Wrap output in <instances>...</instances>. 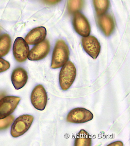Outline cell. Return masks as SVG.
<instances>
[{
	"label": "cell",
	"instance_id": "obj_14",
	"mask_svg": "<svg viewBox=\"0 0 130 146\" xmlns=\"http://www.w3.org/2000/svg\"><path fill=\"white\" fill-rule=\"evenodd\" d=\"M91 143L92 140L89 134L85 130H81L75 137L74 146H91Z\"/></svg>",
	"mask_w": 130,
	"mask_h": 146
},
{
	"label": "cell",
	"instance_id": "obj_2",
	"mask_svg": "<svg viewBox=\"0 0 130 146\" xmlns=\"http://www.w3.org/2000/svg\"><path fill=\"white\" fill-rule=\"evenodd\" d=\"M76 68L74 64L69 61L63 66L59 73V85L62 90H68L74 82L76 76Z\"/></svg>",
	"mask_w": 130,
	"mask_h": 146
},
{
	"label": "cell",
	"instance_id": "obj_15",
	"mask_svg": "<svg viewBox=\"0 0 130 146\" xmlns=\"http://www.w3.org/2000/svg\"><path fill=\"white\" fill-rule=\"evenodd\" d=\"M11 44V39L8 34H5L0 36V58L9 53Z\"/></svg>",
	"mask_w": 130,
	"mask_h": 146
},
{
	"label": "cell",
	"instance_id": "obj_9",
	"mask_svg": "<svg viewBox=\"0 0 130 146\" xmlns=\"http://www.w3.org/2000/svg\"><path fill=\"white\" fill-rule=\"evenodd\" d=\"M82 42L85 52L93 59H96L100 54L101 48L98 39L94 36H89L82 38Z\"/></svg>",
	"mask_w": 130,
	"mask_h": 146
},
{
	"label": "cell",
	"instance_id": "obj_12",
	"mask_svg": "<svg viewBox=\"0 0 130 146\" xmlns=\"http://www.w3.org/2000/svg\"><path fill=\"white\" fill-rule=\"evenodd\" d=\"M47 31L43 27H39L31 30L25 36V40L30 45L40 43L45 39Z\"/></svg>",
	"mask_w": 130,
	"mask_h": 146
},
{
	"label": "cell",
	"instance_id": "obj_8",
	"mask_svg": "<svg viewBox=\"0 0 130 146\" xmlns=\"http://www.w3.org/2000/svg\"><path fill=\"white\" fill-rule=\"evenodd\" d=\"M13 51L16 60L19 62H23L28 57L29 47L25 39L18 37L15 40Z\"/></svg>",
	"mask_w": 130,
	"mask_h": 146
},
{
	"label": "cell",
	"instance_id": "obj_23",
	"mask_svg": "<svg viewBox=\"0 0 130 146\" xmlns=\"http://www.w3.org/2000/svg\"><path fill=\"white\" fill-rule=\"evenodd\" d=\"M0 34H1V31H0Z\"/></svg>",
	"mask_w": 130,
	"mask_h": 146
},
{
	"label": "cell",
	"instance_id": "obj_1",
	"mask_svg": "<svg viewBox=\"0 0 130 146\" xmlns=\"http://www.w3.org/2000/svg\"><path fill=\"white\" fill-rule=\"evenodd\" d=\"M69 54L65 42L62 40H57L53 51L51 68L56 69L63 67L68 61Z\"/></svg>",
	"mask_w": 130,
	"mask_h": 146
},
{
	"label": "cell",
	"instance_id": "obj_16",
	"mask_svg": "<svg viewBox=\"0 0 130 146\" xmlns=\"http://www.w3.org/2000/svg\"><path fill=\"white\" fill-rule=\"evenodd\" d=\"M94 6L98 16L105 13L109 6V0H93Z\"/></svg>",
	"mask_w": 130,
	"mask_h": 146
},
{
	"label": "cell",
	"instance_id": "obj_21",
	"mask_svg": "<svg viewBox=\"0 0 130 146\" xmlns=\"http://www.w3.org/2000/svg\"><path fill=\"white\" fill-rule=\"evenodd\" d=\"M123 142L121 141H117L114 142L112 143H111L110 144L108 145V146H123Z\"/></svg>",
	"mask_w": 130,
	"mask_h": 146
},
{
	"label": "cell",
	"instance_id": "obj_10",
	"mask_svg": "<svg viewBox=\"0 0 130 146\" xmlns=\"http://www.w3.org/2000/svg\"><path fill=\"white\" fill-rule=\"evenodd\" d=\"M50 50L49 42L45 39L33 47L30 51L27 58L32 61L41 60L45 58Z\"/></svg>",
	"mask_w": 130,
	"mask_h": 146
},
{
	"label": "cell",
	"instance_id": "obj_22",
	"mask_svg": "<svg viewBox=\"0 0 130 146\" xmlns=\"http://www.w3.org/2000/svg\"><path fill=\"white\" fill-rule=\"evenodd\" d=\"M6 95V93L0 92V100Z\"/></svg>",
	"mask_w": 130,
	"mask_h": 146
},
{
	"label": "cell",
	"instance_id": "obj_5",
	"mask_svg": "<svg viewBox=\"0 0 130 146\" xmlns=\"http://www.w3.org/2000/svg\"><path fill=\"white\" fill-rule=\"evenodd\" d=\"M47 100V95L43 86L41 85L36 86L31 94V102L33 106L38 110H44Z\"/></svg>",
	"mask_w": 130,
	"mask_h": 146
},
{
	"label": "cell",
	"instance_id": "obj_18",
	"mask_svg": "<svg viewBox=\"0 0 130 146\" xmlns=\"http://www.w3.org/2000/svg\"><path fill=\"white\" fill-rule=\"evenodd\" d=\"M15 120L13 115H10L5 119H0V130L9 127Z\"/></svg>",
	"mask_w": 130,
	"mask_h": 146
},
{
	"label": "cell",
	"instance_id": "obj_17",
	"mask_svg": "<svg viewBox=\"0 0 130 146\" xmlns=\"http://www.w3.org/2000/svg\"><path fill=\"white\" fill-rule=\"evenodd\" d=\"M84 0H69L68 9L70 14H74L83 8Z\"/></svg>",
	"mask_w": 130,
	"mask_h": 146
},
{
	"label": "cell",
	"instance_id": "obj_19",
	"mask_svg": "<svg viewBox=\"0 0 130 146\" xmlns=\"http://www.w3.org/2000/svg\"><path fill=\"white\" fill-rule=\"evenodd\" d=\"M10 66V64L8 61L0 58V73L7 71Z\"/></svg>",
	"mask_w": 130,
	"mask_h": 146
},
{
	"label": "cell",
	"instance_id": "obj_13",
	"mask_svg": "<svg viewBox=\"0 0 130 146\" xmlns=\"http://www.w3.org/2000/svg\"><path fill=\"white\" fill-rule=\"evenodd\" d=\"M98 24L100 29L106 36H110L115 29L114 19L109 14H104L99 16Z\"/></svg>",
	"mask_w": 130,
	"mask_h": 146
},
{
	"label": "cell",
	"instance_id": "obj_7",
	"mask_svg": "<svg viewBox=\"0 0 130 146\" xmlns=\"http://www.w3.org/2000/svg\"><path fill=\"white\" fill-rule=\"evenodd\" d=\"M73 25L75 31L79 35L83 37L89 36L91 32L90 24L88 19L83 14L79 12L74 13Z\"/></svg>",
	"mask_w": 130,
	"mask_h": 146
},
{
	"label": "cell",
	"instance_id": "obj_3",
	"mask_svg": "<svg viewBox=\"0 0 130 146\" xmlns=\"http://www.w3.org/2000/svg\"><path fill=\"white\" fill-rule=\"evenodd\" d=\"M34 117L29 115L20 116L14 121L11 130V134L14 137L23 135L28 131L32 124Z\"/></svg>",
	"mask_w": 130,
	"mask_h": 146
},
{
	"label": "cell",
	"instance_id": "obj_6",
	"mask_svg": "<svg viewBox=\"0 0 130 146\" xmlns=\"http://www.w3.org/2000/svg\"><path fill=\"white\" fill-rule=\"evenodd\" d=\"M19 97L7 96L0 100V119H5L14 111L21 101Z\"/></svg>",
	"mask_w": 130,
	"mask_h": 146
},
{
	"label": "cell",
	"instance_id": "obj_20",
	"mask_svg": "<svg viewBox=\"0 0 130 146\" xmlns=\"http://www.w3.org/2000/svg\"><path fill=\"white\" fill-rule=\"evenodd\" d=\"M43 1L49 5H53L59 3L61 0H43Z\"/></svg>",
	"mask_w": 130,
	"mask_h": 146
},
{
	"label": "cell",
	"instance_id": "obj_11",
	"mask_svg": "<svg viewBox=\"0 0 130 146\" xmlns=\"http://www.w3.org/2000/svg\"><path fill=\"white\" fill-rule=\"evenodd\" d=\"M28 78L27 72L23 68L19 67L13 71L11 82L14 87L17 90L21 89L25 86Z\"/></svg>",
	"mask_w": 130,
	"mask_h": 146
},
{
	"label": "cell",
	"instance_id": "obj_4",
	"mask_svg": "<svg viewBox=\"0 0 130 146\" xmlns=\"http://www.w3.org/2000/svg\"><path fill=\"white\" fill-rule=\"evenodd\" d=\"M93 118V114L90 111L83 108H77L70 111L66 120L70 123L78 124L86 123Z\"/></svg>",
	"mask_w": 130,
	"mask_h": 146
}]
</instances>
